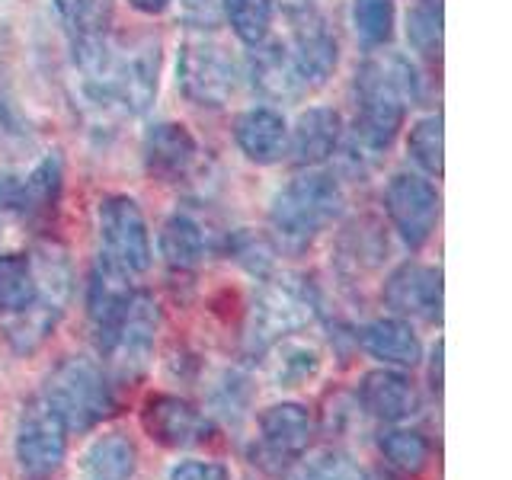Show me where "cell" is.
Masks as SVG:
<instances>
[{
	"label": "cell",
	"instance_id": "cell-29",
	"mask_svg": "<svg viewBox=\"0 0 512 480\" xmlns=\"http://www.w3.org/2000/svg\"><path fill=\"white\" fill-rule=\"evenodd\" d=\"M394 26H397V7L394 0H352V29L356 36L381 48L394 39Z\"/></svg>",
	"mask_w": 512,
	"mask_h": 480
},
{
	"label": "cell",
	"instance_id": "cell-35",
	"mask_svg": "<svg viewBox=\"0 0 512 480\" xmlns=\"http://www.w3.org/2000/svg\"><path fill=\"white\" fill-rule=\"evenodd\" d=\"M224 20L221 0H180V23L196 32H215Z\"/></svg>",
	"mask_w": 512,
	"mask_h": 480
},
{
	"label": "cell",
	"instance_id": "cell-9",
	"mask_svg": "<svg viewBox=\"0 0 512 480\" xmlns=\"http://www.w3.org/2000/svg\"><path fill=\"white\" fill-rule=\"evenodd\" d=\"M384 208L407 247L420 250L432 237L442 212V196L432 180L420 173H397L384 189Z\"/></svg>",
	"mask_w": 512,
	"mask_h": 480
},
{
	"label": "cell",
	"instance_id": "cell-23",
	"mask_svg": "<svg viewBox=\"0 0 512 480\" xmlns=\"http://www.w3.org/2000/svg\"><path fill=\"white\" fill-rule=\"evenodd\" d=\"M39 298V279L32 256L0 253V320L23 314Z\"/></svg>",
	"mask_w": 512,
	"mask_h": 480
},
{
	"label": "cell",
	"instance_id": "cell-30",
	"mask_svg": "<svg viewBox=\"0 0 512 480\" xmlns=\"http://www.w3.org/2000/svg\"><path fill=\"white\" fill-rule=\"evenodd\" d=\"M407 42L413 52L426 58L442 52V4L439 0H416L407 10Z\"/></svg>",
	"mask_w": 512,
	"mask_h": 480
},
{
	"label": "cell",
	"instance_id": "cell-12",
	"mask_svg": "<svg viewBox=\"0 0 512 480\" xmlns=\"http://www.w3.org/2000/svg\"><path fill=\"white\" fill-rule=\"evenodd\" d=\"M384 304L397 317H420L429 324L442 320V272L436 266L404 263L397 266L381 288Z\"/></svg>",
	"mask_w": 512,
	"mask_h": 480
},
{
	"label": "cell",
	"instance_id": "cell-13",
	"mask_svg": "<svg viewBox=\"0 0 512 480\" xmlns=\"http://www.w3.org/2000/svg\"><path fill=\"white\" fill-rule=\"evenodd\" d=\"M298 16L301 20L295 23L285 48L295 61L304 90H314L324 87L333 77L336 64H340V42H336L333 29L320 16L314 13H298Z\"/></svg>",
	"mask_w": 512,
	"mask_h": 480
},
{
	"label": "cell",
	"instance_id": "cell-26",
	"mask_svg": "<svg viewBox=\"0 0 512 480\" xmlns=\"http://www.w3.org/2000/svg\"><path fill=\"white\" fill-rule=\"evenodd\" d=\"M55 13L61 26L68 29L71 42L109 36L112 0H55Z\"/></svg>",
	"mask_w": 512,
	"mask_h": 480
},
{
	"label": "cell",
	"instance_id": "cell-36",
	"mask_svg": "<svg viewBox=\"0 0 512 480\" xmlns=\"http://www.w3.org/2000/svg\"><path fill=\"white\" fill-rule=\"evenodd\" d=\"M231 250H234V256L240 263H247L253 272H263L269 269V247L263 244L260 237H253L250 231H244V234H237L234 237V244H231Z\"/></svg>",
	"mask_w": 512,
	"mask_h": 480
},
{
	"label": "cell",
	"instance_id": "cell-16",
	"mask_svg": "<svg viewBox=\"0 0 512 480\" xmlns=\"http://www.w3.org/2000/svg\"><path fill=\"white\" fill-rule=\"evenodd\" d=\"M141 423L151 439L170 448L199 445L212 432V423L205 420V413H199L192 404L173 394H154L141 410Z\"/></svg>",
	"mask_w": 512,
	"mask_h": 480
},
{
	"label": "cell",
	"instance_id": "cell-4",
	"mask_svg": "<svg viewBox=\"0 0 512 480\" xmlns=\"http://www.w3.org/2000/svg\"><path fill=\"white\" fill-rule=\"evenodd\" d=\"M42 404L52 410L64 429H93L116 410V394H112L109 375L103 365L93 359L71 356L64 359L45 381Z\"/></svg>",
	"mask_w": 512,
	"mask_h": 480
},
{
	"label": "cell",
	"instance_id": "cell-15",
	"mask_svg": "<svg viewBox=\"0 0 512 480\" xmlns=\"http://www.w3.org/2000/svg\"><path fill=\"white\" fill-rule=\"evenodd\" d=\"M61 157L45 154L23 176H4L0 180V212L32 218L55 205L61 192Z\"/></svg>",
	"mask_w": 512,
	"mask_h": 480
},
{
	"label": "cell",
	"instance_id": "cell-14",
	"mask_svg": "<svg viewBox=\"0 0 512 480\" xmlns=\"http://www.w3.org/2000/svg\"><path fill=\"white\" fill-rule=\"evenodd\" d=\"M144 170L164 183H180L199 160V144L183 122H154L141 138Z\"/></svg>",
	"mask_w": 512,
	"mask_h": 480
},
{
	"label": "cell",
	"instance_id": "cell-28",
	"mask_svg": "<svg viewBox=\"0 0 512 480\" xmlns=\"http://www.w3.org/2000/svg\"><path fill=\"white\" fill-rule=\"evenodd\" d=\"M221 13L234 36L247 48L263 45L272 26V4L269 0H221Z\"/></svg>",
	"mask_w": 512,
	"mask_h": 480
},
{
	"label": "cell",
	"instance_id": "cell-3",
	"mask_svg": "<svg viewBox=\"0 0 512 480\" xmlns=\"http://www.w3.org/2000/svg\"><path fill=\"white\" fill-rule=\"evenodd\" d=\"M346 205L343 186L333 173L308 167L292 176L269 205V224L285 247H308L340 218Z\"/></svg>",
	"mask_w": 512,
	"mask_h": 480
},
{
	"label": "cell",
	"instance_id": "cell-27",
	"mask_svg": "<svg viewBox=\"0 0 512 480\" xmlns=\"http://www.w3.org/2000/svg\"><path fill=\"white\" fill-rule=\"evenodd\" d=\"M320 372V352L317 346L304 343V340H285L276 343V359H272V378H276L282 388H298V384L311 381Z\"/></svg>",
	"mask_w": 512,
	"mask_h": 480
},
{
	"label": "cell",
	"instance_id": "cell-40",
	"mask_svg": "<svg viewBox=\"0 0 512 480\" xmlns=\"http://www.w3.org/2000/svg\"><path fill=\"white\" fill-rule=\"evenodd\" d=\"M375 480H397V477H391V474H378Z\"/></svg>",
	"mask_w": 512,
	"mask_h": 480
},
{
	"label": "cell",
	"instance_id": "cell-38",
	"mask_svg": "<svg viewBox=\"0 0 512 480\" xmlns=\"http://www.w3.org/2000/svg\"><path fill=\"white\" fill-rule=\"evenodd\" d=\"M128 7L144 13V16H160V13H167L173 7V0H128Z\"/></svg>",
	"mask_w": 512,
	"mask_h": 480
},
{
	"label": "cell",
	"instance_id": "cell-34",
	"mask_svg": "<svg viewBox=\"0 0 512 480\" xmlns=\"http://www.w3.org/2000/svg\"><path fill=\"white\" fill-rule=\"evenodd\" d=\"M301 480H365L362 468L343 452H324L317 461L308 464Z\"/></svg>",
	"mask_w": 512,
	"mask_h": 480
},
{
	"label": "cell",
	"instance_id": "cell-8",
	"mask_svg": "<svg viewBox=\"0 0 512 480\" xmlns=\"http://www.w3.org/2000/svg\"><path fill=\"white\" fill-rule=\"evenodd\" d=\"M314 301L308 298L301 285L295 282H266L263 292L256 295L250 324H247V346L253 352L272 349L285 336H292L295 330L308 327L314 320Z\"/></svg>",
	"mask_w": 512,
	"mask_h": 480
},
{
	"label": "cell",
	"instance_id": "cell-20",
	"mask_svg": "<svg viewBox=\"0 0 512 480\" xmlns=\"http://www.w3.org/2000/svg\"><path fill=\"white\" fill-rule=\"evenodd\" d=\"M128 272H122L119 266H112L109 260H96L93 272H90V285H87V314L90 324L96 330V340L112 330V324L122 317L128 298H132V285H128Z\"/></svg>",
	"mask_w": 512,
	"mask_h": 480
},
{
	"label": "cell",
	"instance_id": "cell-6",
	"mask_svg": "<svg viewBox=\"0 0 512 480\" xmlns=\"http://www.w3.org/2000/svg\"><path fill=\"white\" fill-rule=\"evenodd\" d=\"M157 324H160V314H157L154 298L148 292H132L122 317L112 324V330L103 340H96L112 368V375L132 381L148 368L154 340H157Z\"/></svg>",
	"mask_w": 512,
	"mask_h": 480
},
{
	"label": "cell",
	"instance_id": "cell-24",
	"mask_svg": "<svg viewBox=\"0 0 512 480\" xmlns=\"http://www.w3.org/2000/svg\"><path fill=\"white\" fill-rule=\"evenodd\" d=\"M160 256L173 269H196L205 256V234L202 224L189 215H170L160 228Z\"/></svg>",
	"mask_w": 512,
	"mask_h": 480
},
{
	"label": "cell",
	"instance_id": "cell-1",
	"mask_svg": "<svg viewBox=\"0 0 512 480\" xmlns=\"http://www.w3.org/2000/svg\"><path fill=\"white\" fill-rule=\"evenodd\" d=\"M74 93L96 122H122L148 112L157 96V48H122L112 36L71 42Z\"/></svg>",
	"mask_w": 512,
	"mask_h": 480
},
{
	"label": "cell",
	"instance_id": "cell-39",
	"mask_svg": "<svg viewBox=\"0 0 512 480\" xmlns=\"http://www.w3.org/2000/svg\"><path fill=\"white\" fill-rule=\"evenodd\" d=\"M269 4H276V7H282L285 13H308V7H311V0H269Z\"/></svg>",
	"mask_w": 512,
	"mask_h": 480
},
{
	"label": "cell",
	"instance_id": "cell-2",
	"mask_svg": "<svg viewBox=\"0 0 512 480\" xmlns=\"http://www.w3.org/2000/svg\"><path fill=\"white\" fill-rule=\"evenodd\" d=\"M352 90H356V122L346 141V167L352 173H365L394 144L407 109L420 100L423 84L410 58L384 52L359 64Z\"/></svg>",
	"mask_w": 512,
	"mask_h": 480
},
{
	"label": "cell",
	"instance_id": "cell-10",
	"mask_svg": "<svg viewBox=\"0 0 512 480\" xmlns=\"http://www.w3.org/2000/svg\"><path fill=\"white\" fill-rule=\"evenodd\" d=\"M314 436L311 413L301 404H272L260 416V436L253 448V464L279 474L308 452Z\"/></svg>",
	"mask_w": 512,
	"mask_h": 480
},
{
	"label": "cell",
	"instance_id": "cell-17",
	"mask_svg": "<svg viewBox=\"0 0 512 480\" xmlns=\"http://www.w3.org/2000/svg\"><path fill=\"white\" fill-rule=\"evenodd\" d=\"M343 116L333 106H311L288 125V154L301 167H320L340 151Z\"/></svg>",
	"mask_w": 512,
	"mask_h": 480
},
{
	"label": "cell",
	"instance_id": "cell-11",
	"mask_svg": "<svg viewBox=\"0 0 512 480\" xmlns=\"http://www.w3.org/2000/svg\"><path fill=\"white\" fill-rule=\"evenodd\" d=\"M64 452H68V429H64V423L42 400L29 404L20 416V426H16V461H20V471L32 480L52 477L61 468Z\"/></svg>",
	"mask_w": 512,
	"mask_h": 480
},
{
	"label": "cell",
	"instance_id": "cell-18",
	"mask_svg": "<svg viewBox=\"0 0 512 480\" xmlns=\"http://www.w3.org/2000/svg\"><path fill=\"white\" fill-rule=\"evenodd\" d=\"M234 141L250 164H279L288 154V122L272 106H250L234 119Z\"/></svg>",
	"mask_w": 512,
	"mask_h": 480
},
{
	"label": "cell",
	"instance_id": "cell-19",
	"mask_svg": "<svg viewBox=\"0 0 512 480\" xmlns=\"http://www.w3.org/2000/svg\"><path fill=\"white\" fill-rule=\"evenodd\" d=\"M359 404L365 413H372L375 420L400 423V420H410L416 413L420 397H416L413 381L404 372L378 368V372H368L359 381Z\"/></svg>",
	"mask_w": 512,
	"mask_h": 480
},
{
	"label": "cell",
	"instance_id": "cell-25",
	"mask_svg": "<svg viewBox=\"0 0 512 480\" xmlns=\"http://www.w3.org/2000/svg\"><path fill=\"white\" fill-rule=\"evenodd\" d=\"M135 458V445L125 436H103L87 448L84 474L87 480H132Z\"/></svg>",
	"mask_w": 512,
	"mask_h": 480
},
{
	"label": "cell",
	"instance_id": "cell-37",
	"mask_svg": "<svg viewBox=\"0 0 512 480\" xmlns=\"http://www.w3.org/2000/svg\"><path fill=\"white\" fill-rule=\"evenodd\" d=\"M170 480H231V474L218 461H180L170 471Z\"/></svg>",
	"mask_w": 512,
	"mask_h": 480
},
{
	"label": "cell",
	"instance_id": "cell-32",
	"mask_svg": "<svg viewBox=\"0 0 512 480\" xmlns=\"http://www.w3.org/2000/svg\"><path fill=\"white\" fill-rule=\"evenodd\" d=\"M407 154L413 157V164L429 176H442V116L429 112L420 122L410 128L407 135Z\"/></svg>",
	"mask_w": 512,
	"mask_h": 480
},
{
	"label": "cell",
	"instance_id": "cell-22",
	"mask_svg": "<svg viewBox=\"0 0 512 480\" xmlns=\"http://www.w3.org/2000/svg\"><path fill=\"white\" fill-rule=\"evenodd\" d=\"M250 84L260 90L266 100H298L304 93V84L298 77V68L288 55L285 42H263L250 55Z\"/></svg>",
	"mask_w": 512,
	"mask_h": 480
},
{
	"label": "cell",
	"instance_id": "cell-5",
	"mask_svg": "<svg viewBox=\"0 0 512 480\" xmlns=\"http://www.w3.org/2000/svg\"><path fill=\"white\" fill-rule=\"evenodd\" d=\"M240 64L224 45L212 39H186L176 48V87L189 103L218 109L240 90Z\"/></svg>",
	"mask_w": 512,
	"mask_h": 480
},
{
	"label": "cell",
	"instance_id": "cell-21",
	"mask_svg": "<svg viewBox=\"0 0 512 480\" xmlns=\"http://www.w3.org/2000/svg\"><path fill=\"white\" fill-rule=\"evenodd\" d=\"M359 343L372 359L397 368H413L423 359V343L416 330L400 317H381L359 330Z\"/></svg>",
	"mask_w": 512,
	"mask_h": 480
},
{
	"label": "cell",
	"instance_id": "cell-33",
	"mask_svg": "<svg viewBox=\"0 0 512 480\" xmlns=\"http://www.w3.org/2000/svg\"><path fill=\"white\" fill-rule=\"evenodd\" d=\"M32 135L29 125L16 109V100L7 87L4 74H0V157H20L23 151H29Z\"/></svg>",
	"mask_w": 512,
	"mask_h": 480
},
{
	"label": "cell",
	"instance_id": "cell-31",
	"mask_svg": "<svg viewBox=\"0 0 512 480\" xmlns=\"http://www.w3.org/2000/svg\"><path fill=\"white\" fill-rule=\"evenodd\" d=\"M378 448H381V455L388 458V464H394V468L404 474H420L432 455V445L426 442V436H420V432H413V429L384 432L378 439Z\"/></svg>",
	"mask_w": 512,
	"mask_h": 480
},
{
	"label": "cell",
	"instance_id": "cell-7",
	"mask_svg": "<svg viewBox=\"0 0 512 480\" xmlns=\"http://www.w3.org/2000/svg\"><path fill=\"white\" fill-rule=\"evenodd\" d=\"M103 260L119 266L128 276L151 269V234L141 208L132 196H106L96 208Z\"/></svg>",
	"mask_w": 512,
	"mask_h": 480
}]
</instances>
